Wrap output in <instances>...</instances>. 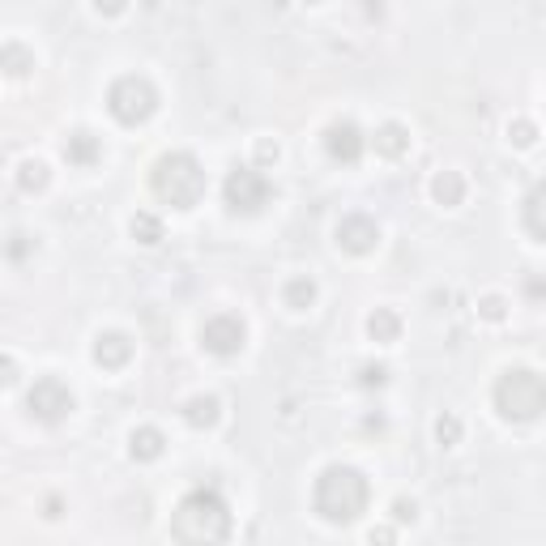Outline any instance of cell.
Instances as JSON below:
<instances>
[{
    "label": "cell",
    "mask_w": 546,
    "mask_h": 546,
    "mask_svg": "<svg viewBox=\"0 0 546 546\" xmlns=\"http://www.w3.org/2000/svg\"><path fill=\"white\" fill-rule=\"evenodd\" d=\"M171 538L175 542H192V546H210V542H227L231 538V512L218 491L210 487H196L175 504V517H171Z\"/></svg>",
    "instance_id": "6da1fadb"
},
{
    "label": "cell",
    "mask_w": 546,
    "mask_h": 546,
    "mask_svg": "<svg viewBox=\"0 0 546 546\" xmlns=\"http://www.w3.org/2000/svg\"><path fill=\"white\" fill-rule=\"evenodd\" d=\"M367 478L350 470V465H329L325 474L316 478V487H311V508L325 517L329 525H350L363 517V508H367Z\"/></svg>",
    "instance_id": "7a4b0ae2"
},
{
    "label": "cell",
    "mask_w": 546,
    "mask_h": 546,
    "mask_svg": "<svg viewBox=\"0 0 546 546\" xmlns=\"http://www.w3.org/2000/svg\"><path fill=\"white\" fill-rule=\"evenodd\" d=\"M150 184H154V196L166 201L171 210H192V205L205 196V171H201V163H196L192 154L175 150V154H163V158L154 163Z\"/></svg>",
    "instance_id": "3957f363"
},
{
    "label": "cell",
    "mask_w": 546,
    "mask_h": 546,
    "mask_svg": "<svg viewBox=\"0 0 546 546\" xmlns=\"http://www.w3.org/2000/svg\"><path fill=\"white\" fill-rule=\"evenodd\" d=\"M546 405V384L534 367H512L496 384V410L512 423H534Z\"/></svg>",
    "instance_id": "277c9868"
},
{
    "label": "cell",
    "mask_w": 546,
    "mask_h": 546,
    "mask_svg": "<svg viewBox=\"0 0 546 546\" xmlns=\"http://www.w3.org/2000/svg\"><path fill=\"white\" fill-rule=\"evenodd\" d=\"M107 112L119 119V124H145V119L158 112V90L145 81V77H137V73H128V77H119L116 86L107 90Z\"/></svg>",
    "instance_id": "5b68a950"
},
{
    "label": "cell",
    "mask_w": 546,
    "mask_h": 546,
    "mask_svg": "<svg viewBox=\"0 0 546 546\" xmlns=\"http://www.w3.org/2000/svg\"><path fill=\"white\" fill-rule=\"evenodd\" d=\"M269 180H265L261 166H235L222 184V196H227V210L231 214H257L269 205Z\"/></svg>",
    "instance_id": "8992f818"
},
{
    "label": "cell",
    "mask_w": 546,
    "mask_h": 546,
    "mask_svg": "<svg viewBox=\"0 0 546 546\" xmlns=\"http://www.w3.org/2000/svg\"><path fill=\"white\" fill-rule=\"evenodd\" d=\"M26 410H30L39 423H60V419H69V410H73L69 384L60 381V376L35 381V388L26 393Z\"/></svg>",
    "instance_id": "52a82bcc"
},
{
    "label": "cell",
    "mask_w": 546,
    "mask_h": 546,
    "mask_svg": "<svg viewBox=\"0 0 546 546\" xmlns=\"http://www.w3.org/2000/svg\"><path fill=\"white\" fill-rule=\"evenodd\" d=\"M243 337H248L243 320L231 316V311H222V316H210V320H205V329H201V346H205L210 355H218V358H231V355L243 350Z\"/></svg>",
    "instance_id": "ba28073f"
},
{
    "label": "cell",
    "mask_w": 546,
    "mask_h": 546,
    "mask_svg": "<svg viewBox=\"0 0 546 546\" xmlns=\"http://www.w3.org/2000/svg\"><path fill=\"white\" fill-rule=\"evenodd\" d=\"M337 243H342L346 252H355V257L372 252V248L381 243V227H376V218H367V214L342 218V222H337Z\"/></svg>",
    "instance_id": "9c48e42d"
},
{
    "label": "cell",
    "mask_w": 546,
    "mask_h": 546,
    "mask_svg": "<svg viewBox=\"0 0 546 546\" xmlns=\"http://www.w3.org/2000/svg\"><path fill=\"white\" fill-rule=\"evenodd\" d=\"M363 133H358L350 119H337V124H329V133H325V150H329L333 163H346L355 166L358 158H363Z\"/></svg>",
    "instance_id": "30bf717a"
},
{
    "label": "cell",
    "mask_w": 546,
    "mask_h": 546,
    "mask_svg": "<svg viewBox=\"0 0 546 546\" xmlns=\"http://www.w3.org/2000/svg\"><path fill=\"white\" fill-rule=\"evenodd\" d=\"M133 358V337L128 333H98V342H95V363L98 367H124Z\"/></svg>",
    "instance_id": "8fae6325"
},
{
    "label": "cell",
    "mask_w": 546,
    "mask_h": 546,
    "mask_svg": "<svg viewBox=\"0 0 546 546\" xmlns=\"http://www.w3.org/2000/svg\"><path fill=\"white\" fill-rule=\"evenodd\" d=\"M65 158H69L73 166H95L98 158H103V142H98L95 133H73L69 142H65Z\"/></svg>",
    "instance_id": "7c38bea8"
},
{
    "label": "cell",
    "mask_w": 546,
    "mask_h": 546,
    "mask_svg": "<svg viewBox=\"0 0 546 546\" xmlns=\"http://www.w3.org/2000/svg\"><path fill=\"white\" fill-rule=\"evenodd\" d=\"M166 449V435L158 427H137L128 435V452H133V461H158Z\"/></svg>",
    "instance_id": "4fadbf2b"
},
{
    "label": "cell",
    "mask_w": 546,
    "mask_h": 546,
    "mask_svg": "<svg viewBox=\"0 0 546 546\" xmlns=\"http://www.w3.org/2000/svg\"><path fill=\"white\" fill-rule=\"evenodd\" d=\"M218 419H222V405H218V397H210V393H201V397H192L188 405H184V423L188 427H214Z\"/></svg>",
    "instance_id": "5bb4252c"
},
{
    "label": "cell",
    "mask_w": 546,
    "mask_h": 546,
    "mask_svg": "<svg viewBox=\"0 0 546 546\" xmlns=\"http://www.w3.org/2000/svg\"><path fill=\"white\" fill-rule=\"evenodd\" d=\"M30 69H35V51L26 43H4L0 48V73L4 77H26Z\"/></svg>",
    "instance_id": "9a60e30c"
},
{
    "label": "cell",
    "mask_w": 546,
    "mask_h": 546,
    "mask_svg": "<svg viewBox=\"0 0 546 546\" xmlns=\"http://www.w3.org/2000/svg\"><path fill=\"white\" fill-rule=\"evenodd\" d=\"M431 196H435V201H440V205H461V201H465V180H461V175H457V171H440V175H435V180H431Z\"/></svg>",
    "instance_id": "2e32d148"
},
{
    "label": "cell",
    "mask_w": 546,
    "mask_h": 546,
    "mask_svg": "<svg viewBox=\"0 0 546 546\" xmlns=\"http://www.w3.org/2000/svg\"><path fill=\"white\" fill-rule=\"evenodd\" d=\"M367 333H372L376 342H384V346H388V342H397V337H402V316H397L393 308H376L372 316H367Z\"/></svg>",
    "instance_id": "e0dca14e"
},
{
    "label": "cell",
    "mask_w": 546,
    "mask_h": 546,
    "mask_svg": "<svg viewBox=\"0 0 546 546\" xmlns=\"http://www.w3.org/2000/svg\"><path fill=\"white\" fill-rule=\"evenodd\" d=\"M405 150H410V133H405L402 124H384V128H376V154H384V158H402Z\"/></svg>",
    "instance_id": "ac0fdd59"
},
{
    "label": "cell",
    "mask_w": 546,
    "mask_h": 546,
    "mask_svg": "<svg viewBox=\"0 0 546 546\" xmlns=\"http://www.w3.org/2000/svg\"><path fill=\"white\" fill-rule=\"evenodd\" d=\"M282 299L290 311H308L311 304H316V282H311V278H290L282 290Z\"/></svg>",
    "instance_id": "d6986e66"
},
{
    "label": "cell",
    "mask_w": 546,
    "mask_h": 546,
    "mask_svg": "<svg viewBox=\"0 0 546 546\" xmlns=\"http://www.w3.org/2000/svg\"><path fill=\"white\" fill-rule=\"evenodd\" d=\"M48 180H51L48 166L39 163V158H26V163L18 166V188L22 192H43L48 188Z\"/></svg>",
    "instance_id": "ffe728a7"
},
{
    "label": "cell",
    "mask_w": 546,
    "mask_h": 546,
    "mask_svg": "<svg viewBox=\"0 0 546 546\" xmlns=\"http://www.w3.org/2000/svg\"><path fill=\"white\" fill-rule=\"evenodd\" d=\"M525 227H529V239H546L542 227V184H534L529 196H525Z\"/></svg>",
    "instance_id": "44dd1931"
},
{
    "label": "cell",
    "mask_w": 546,
    "mask_h": 546,
    "mask_svg": "<svg viewBox=\"0 0 546 546\" xmlns=\"http://www.w3.org/2000/svg\"><path fill=\"white\" fill-rule=\"evenodd\" d=\"M133 239L137 243H158L163 239V222L154 214H133Z\"/></svg>",
    "instance_id": "7402d4cb"
},
{
    "label": "cell",
    "mask_w": 546,
    "mask_h": 546,
    "mask_svg": "<svg viewBox=\"0 0 546 546\" xmlns=\"http://www.w3.org/2000/svg\"><path fill=\"white\" fill-rule=\"evenodd\" d=\"M435 440H440L444 449H452V444L461 440V423H457L452 414H440V419H435Z\"/></svg>",
    "instance_id": "603a6c76"
},
{
    "label": "cell",
    "mask_w": 546,
    "mask_h": 546,
    "mask_svg": "<svg viewBox=\"0 0 546 546\" xmlns=\"http://www.w3.org/2000/svg\"><path fill=\"white\" fill-rule=\"evenodd\" d=\"M508 137H512L517 145H534L538 142V128H534L529 119H512V124H508Z\"/></svg>",
    "instance_id": "cb8c5ba5"
},
{
    "label": "cell",
    "mask_w": 546,
    "mask_h": 546,
    "mask_svg": "<svg viewBox=\"0 0 546 546\" xmlns=\"http://www.w3.org/2000/svg\"><path fill=\"white\" fill-rule=\"evenodd\" d=\"M478 311H482L487 320H504V299H499V295H487V299L478 304Z\"/></svg>",
    "instance_id": "d4e9b609"
},
{
    "label": "cell",
    "mask_w": 546,
    "mask_h": 546,
    "mask_svg": "<svg viewBox=\"0 0 546 546\" xmlns=\"http://www.w3.org/2000/svg\"><path fill=\"white\" fill-rule=\"evenodd\" d=\"M278 163V145L273 142H257V166H273Z\"/></svg>",
    "instance_id": "484cf974"
},
{
    "label": "cell",
    "mask_w": 546,
    "mask_h": 546,
    "mask_svg": "<svg viewBox=\"0 0 546 546\" xmlns=\"http://www.w3.org/2000/svg\"><path fill=\"white\" fill-rule=\"evenodd\" d=\"M414 517H419L414 499H397V504H393V521H414Z\"/></svg>",
    "instance_id": "4316f807"
},
{
    "label": "cell",
    "mask_w": 546,
    "mask_h": 546,
    "mask_svg": "<svg viewBox=\"0 0 546 546\" xmlns=\"http://www.w3.org/2000/svg\"><path fill=\"white\" fill-rule=\"evenodd\" d=\"M95 9L103 18H119V13L128 9V0H95Z\"/></svg>",
    "instance_id": "83f0119b"
},
{
    "label": "cell",
    "mask_w": 546,
    "mask_h": 546,
    "mask_svg": "<svg viewBox=\"0 0 546 546\" xmlns=\"http://www.w3.org/2000/svg\"><path fill=\"white\" fill-rule=\"evenodd\" d=\"M18 381V363L9 355H0V384H13Z\"/></svg>",
    "instance_id": "f1b7e54d"
},
{
    "label": "cell",
    "mask_w": 546,
    "mask_h": 546,
    "mask_svg": "<svg viewBox=\"0 0 546 546\" xmlns=\"http://www.w3.org/2000/svg\"><path fill=\"white\" fill-rule=\"evenodd\" d=\"M384 376H388L384 367H363V376H358V381H363L367 388H372V384H384Z\"/></svg>",
    "instance_id": "f546056e"
}]
</instances>
